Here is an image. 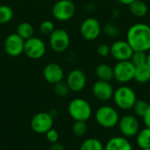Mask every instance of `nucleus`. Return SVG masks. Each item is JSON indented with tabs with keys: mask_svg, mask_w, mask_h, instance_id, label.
Masks as SVG:
<instances>
[{
	"mask_svg": "<svg viewBox=\"0 0 150 150\" xmlns=\"http://www.w3.org/2000/svg\"><path fill=\"white\" fill-rule=\"evenodd\" d=\"M134 51L148 52L150 50V25L136 23L127 32V40Z\"/></svg>",
	"mask_w": 150,
	"mask_h": 150,
	"instance_id": "f257e3e1",
	"label": "nucleus"
},
{
	"mask_svg": "<svg viewBox=\"0 0 150 150\" xmlns=\"http://www.w3.org/2000/svg\"><path fill=\"white\" fill-rule=\"evenodd\" d=\"M112 98L116 106L123 111L133 109L135 102L137 101L135 91L127 85H122L117 88L114 91Z\"/></svg>",
	"mask_w": 150,
	"mask_h": 150,
	"instance_id": "f03ea898",
	"label": "nucleus"
},
{
	"mask_svg": "<svg viewBox=\"0 0 150 150\" xmlns=\"http://www.w3.org/2000/svg\"><path fill=\"white\" fill-rule=\"evenodd\" d=\"M69 116L75 121H87L92 115V108L90 103L83 98H74L68 106Z\"/></svg>",
	"mask_w": 150,
	"mask_h": 150,
	"instance_id": "7ed1b4c3",
	"label": "nucleus"
},
{
	"mask_svg": "<svg viewBox=\"0 0 150 150\" xmlns=\"http://www.w3.org/2000/svg\"><path fill=\"white\" fill-rule=\"evenodd\" d=\"M95 119L100 127L111 129L118 126L120 115L114 107L111 105H102L96 111Z\"/></svg>",
	"mask_w": 150,
	"mask_h": 150,
	"instance_id": "20e7f679",
	"label": "nucleus"
},
{
	"mask_svg": "<svg viewBox=\"0 0 150 150\" xmlns=\"http://www.w3.org/2000/svg\"><path fill=\"white\" fill-rule=\"evenodd\" d=\"M135 66L131 61L118 62L113 67V79L120 83H127L134 80Z\"/></svg>",
	"mask_w": 150,
	"mask_h": 150,
	"instance_id": "39448f33",
	"label": "nucleus"
},
{
	"mask_svg": "<svg viewBox=\"0 0 150 150\" xmlns=\"http://www.w3.org/2000/svg\"><path fill=\"white\" fill-rule=\"evenodd\" d=\"M70 44V37L68 32L62 28L54 29L49 35V45L53 51L62 53L66 51Z\"/></svg>",
	"mask_w": 150,
	"mask_h": 150,
	"instance_id": "423d86ee",
	"label": "nucleus"
},
{
	"mask_svg": "<svg viewBox=\"0 0 150 150\" xmlns=\"http://www.w3.org/2000/svg\"><path fill=\"white\" fill-rule=\"evenodd\" d=\"M76 12V6L74 2L69 0H59L53 8L52 14L54 18L59 21H68L71 19Z\"/></svg>",
	"mask_w": 150,
	"mask_h": 150,
	"instance_id": "0eeeda50",
	"label": "nucleus"
},
{
	"mask_svg": "<svg viewBox=\"0 0 150 150\" xmlns=\"http://www.w3.org/2000/svg\"><path fill=\"white\" fill-rule=\"evenodd\" d=\"M47 50V47L45 42L38 38L32 37L26 40H25L24 46V54L30 59L38 60L44 56Z\"/></svg>",
	"mask_w": 150,
	"mask_h": 150,
	"instance_id": "6e6552de",
	"label": "nucleus"
},
{
	"mask_svg": "<svg viewBox=\"0 0 150 150\" xmlns=\"http://www.w3.org/2000/svg\"><path fill=\"white\" fill-rule=\"evenodd\" d=\"M118 127L122 136L127 139L136 136L140 131V123L137 117L131 114H127L120 118Z\"/></svg>",
	"mask_w": 150,
	"mask_h": 150,
	"instance_id": "1a4fd4ad",
	"label": "nucleus"
},
{
	"mask_svg": "<svg viewBox=\"0 0 150 150\" xmlns=\"http://www.w3.org/2000/svg\"><path fill=\"white\" fill-rule=\"evenodd\" d=\"M102 27L100 22L95 18H85L80 26V33L86 40H95L101 34Z\"/></svg>",
	"mask_w": 150,
	"mask_h": 150,
	"instance_id": "9d476101",
	"label": "nucleus"
},
{
	"mask_svg": "<svg viewBox=\"0 0 150 150\" xmlns=\"http://www.w3.org/2000/svg\"><path fill=\"white\" fill-rule=\"evenodd\" d=\"M54 117L49 112H39L31 120V127L37 134H46L53 128Z\"/></svg>",
	"mask_w": 150,
	"mask_h": 150,
	"instance_id": "9b49d317",
	"label": "nucleus"
},
{
	"mask_svg": "<svg viewBox=\"0 0 150 150\" xmlns=\"http://www.w3.org/2000/svg\"><path fill=\"white\" fill-rule=\"evenodd\" d=\"M110 47H111L110 55H112V58L115 59L117 62L129 61L134 53V50L131 47V46L128 44V42L123 40H119L114 41L110 46Z\"/></svg>",
	"mask_w": 150,
	"mask_h": 150,
	"instance_id": "f8f14e48",
	"label": "nucleus"
},
{
	"mask_svg": "<svg viewBox=\"0 0 150 150\" xmlns=\"http://www.w3.org/2000/svg\"><path fill=\"white\" fill-rule=\"evenodd\" d=\"M25 40L17 33L9 34L4 43L5 53L11 57H18L24 53Z\"/></svg>",
	"mask_w": 150,
	"mask_h": 150,
	"instance_id": "ddd939ff",
	"label": "nucleus"
},
{
	"mask_svg": "<svg viewBox=\"0 0 150 150\" xmlns=\"http://www.w3.org/2000/svg\"><path fill=\"white\" fill-rule=\"evenodd\" d=\"M66 83L71 91L79 92L84 89L87 83V77L83 71L76 69L69 73Z\"/></svg>",
	"mask_w": 150,
	"mask_h": 150,
	"instance_id": "4468645a",
	"label": "nucleus"
},
{
	"mask_svg": "<svg viewBox=\"0 0 150 150\" xmlns=\"http://www.w3.org/2000/svg\"><path fill=\"white\" fill-rule=\"evenodd\" d=\"M92 93L97 99L105 102L112 98L114 90L110 82L98 80L92 86Z\"/></svg>",
	"mask_w": 150,
	"mask_h": 150,
	"instance_id": "2eb2a0df",
	"label": "nucleus"
},
{
	"mask_svg": "<svg viewBox=\"0 0 150 150\" xmlns=\"http://www.w3.org/2000/svg\"><path fill=\"white\" fill-rule=\"evenodd\" d=\"M43 76L47 83L55 84L62 81L64 77V71L61 65L51 62L47 64L43 69Z\"/></svg>",
	"mask_w": 150,
	"mask_h": 150,
	"instance_id": "dca6fc26",
	"label": "nucleus"
},
{
	"mask_svg": "<svg viewBox=\"0 0 150 150\" xmlns=\"http://www.w3.org/2000/svg\"><path fill=\"white\" fill-rule=\"evenodd\" d=\"M105 150H133V146L124 136L112 137L105 145Z\"/></svg>",
	"mask_w": 150,
	"mask_h": 150,
	"instance_id": "f3484780",
	"label": "nucleus"
},
{
	"mask_svg": "<svg viewBox=\"0 0 150 150\" xmlns=\"http://www.w3.org/2000/svg\"><path fill=\"white\" fill-rule=\"evenodd\" d=\"M95 72L98 80L110 82L113 79V68L106 63H101L98 65Z\"/></svg>",
	"mask_w": 150,
	"mask_h": 150,
	"instance_id": "a211bd4d",
	"label": "nucleus"
},
{
	"mask_svg": "<svg viewBox=\"0 0 150 150\" xmlns=\"http://www.w3.org/2000/svg\"><path fill=\"white\" fill-rule=\"evenodd\" d=\"M128 7L132 15L136 18H142L146 16L149 11L148 4L142 0H135L131 3Z\"/></svg>",
	"mask_w": 150,
	"mask_h": 150,
	"instance_id": "6ab92c4d",
	"label": "nucleus"
},
{
	"mask_svg": "<svg viewBox=\"0 0 150 150\" xmlns=\"http://www.w3.org/2000/svg\"><path fill=\"white\" fill-rule=\"evenodd\" d=\"M139 83H146L150 81V67L147 64H143L135 68L134 78Z\"/></svg>",
	"mask_w": 150,
	"mask_h": 150,
	"instance_id": "aec40b11",
	"label": "nucleus"
},
{
	"mask_svg": "<svg viewBox=\"0 0 150 150\" xmlns=\"http://www.w3.org/2000/svg\"><path fill=\"white\" fill-rule=\"evenodd\" d=\"M136 144L141 149H150V128L144 127L140 129L136 134Z\"/></svg>",
	"mask_w": 150,
	"mask_h": 150,
	"instance_id": "412c9836",
	"label": "nucleus"
},
{
	"mask_svg": "<svg viewBox=\"0 0 150 150\" xmlns=\"http://www.w3.org/2000/svg\"><path fill=\"white\" fill-rule=\"evenodd\" d=\"M16 33L20 36L23 40H26L32 37H33L34 34V28L33 26L28 23V22H22L18 24L17 27V32Z\"/></svg>",
	"mask_w": 150,
	"mask_h": 150,
	"instance_id": "4be33fe9",
	"label": "nucleus"
},
{
	"mask_svg": "<svg viewBox=\"0 0 150 150\" xmlns=\"http://www.w3.org/2000/svg\"><path fill=\"white\" fill-rule=\"evenodd\" d=\"M79 150H105V146L98 139L88 138L83 142Z\"/></svg>",
	"mask_w": 150,
	"mask_h": 150,
	"instance_id": "5701e85b",
	"label": "nucleus"
},
{
	"mask_svg": "<svg viewBox=\"0 0 150 150\" xmlns=\"http://www.w3.org/2000/svg\"><path fill=\"white\" fill-rule=\"evenodd\" d=\"M13 18V10L7 4L0 5V25L9 23Z\"/></svg>",
	"mask_w": 150,
	"mask_h": 150,
	"instance_id": "b1692460",
	"label": "nucleus"
},
{
	"mask_svg": "<svg viewBox=\"0 0 150 150\" xmlns=\"http://www.w3.org/2000/svg\"><path fill=\"white\" fill-rule=\"evenodd\" d=\"M130 61L135 66V68L147 63V52L134 51Z\"/></svg>",
	"mask_w": 150,
	"mask_h": 150,
	"instance_id": "393cba45",
	"label": "nucleus"
},
{
	"mask_svg": "<svg viewBox=\"0 0 150 150\" xmlns=\"http://www.w3.org/2000/svg\"><path fill=\"white\" fill-rule=\"evenodd\" d=\"M149 106V105L146 101L142 100V99H137V101L135 102V104L133 107V110L134 112L135 116L140 117V118H143V116L145 115Z\"/></svg>",
	"mask_w": 150,
	"mask_h": 150,
	"instance_id": "a878e982",
	"label": "nucleus"
},
{
	"mask_svg": "<svg viewBox=\"0 0 150 150\" xmlns=\"http://www.w3.org/2000/svg\"><path fill=\"white\" fill-rule=\"evenodd\" d=\"M88 126L86 121H75L72 126V132L76 137H82L86 134Z\"/></svg>",
	"mask_w": 150,
	"mask_h": 150,
	"instance_id": "bb28decb",
	"label": "nucleus"
},
{
	"mask_svg": "<svg viewBox=\"0 0 150 150\" xmlns=\"http://www.w3.org/2000/svg\"><path fill=\"white\" fill-rule=\"evenodd\" d=\"M54 85V91L59 97H65V96H67L69 94V91H70L66 82L64 83V82L61 81V82H59V83H55Z\"/></svg>",
	"mask_w": 150,
	"mask_h": 150,
	"instance_id": "cd10ccee",
	"label": "nucleus"
},
{
	"mask_svg": "<svg viewBox=\"0 0 150 150\" xmlns=\"http://www.w3.org/2000/svg\"><path fill=\"white\" fill-rule=\"evenodd\" d=\"M40 32L43 35H50L54 31V25L50 20H44L40 25Z\"/></svg>",
	"mask_w": 150,
	"mask_h": 150,
	"instance_id": "c85d7f7f",
	"label": "nucleus"
},
{
	"mask_svg": "<svg viewBox=\"0 0 150 150\" xmlns=\"http://www.w3.org/2000/svg\"><path fill=\"white\" fill-rule=\"evenodd\" d=\"M104 32L106 35L111 36V37H116L120 34V28L112 24H108L104 27Z\"/></svg>",
	"mask_w": 150,
	"mask_h": 150,
	"instance_id": "c756f323",
	"label": "nucleus"
},
{
	"mask_svg": "<svg viewBox=\"0 0 150 150\" xmlns=\"http://www.w3.org/2000/svg\"><path fill=\"white\" fill-rule=\"evenodd\" d=\"M110 52H111V47H110V46L108 44H105V43L100 44L97 48V53L101 57L105 58V57L109 56Z\"/></svg>",
	"mask_w": 150,
	"mask_h": 150,
	"instance_id": "7c9ffc66",
	"label": "nucleus"
},
{
	"mask_svg": "<svg viewBox=\"0 0 150 150\" xmlns=\"http://www.w3.org/2000/svg\"><path fill=\"white\" fill-rule=\"evenodd\" d=\"M46 137H47V140L50 142V143H55V142H58V140H59V134L58 132L55 130V129H50L49 131H47L46 134Z\"/></svg>",
	"mask_w": 150,
	"mask_h": 150,
	"instance_id": "2f4dec72",
	"label": "nucleus"
},
{
	"mask_svg": "<svg viewBox=\"0 0 150 150\" xmlns=\"http://www.w3.org/2000/svg\"><path fill=\"white\" fill-rule=\"evenodd\" d=\"M142 119H143V122H144L145 126L147 127H149L150 128V105Z\"/></svg>",
	"mask_w": 150,
	"mask_h": 150,
	"instance_id": "473e14b6",
	"label": "nucleus"
},
{
	"mask_svg": "<svg viewBox=\"0 0 150 150\" xmlns=\"http://www.w3.org/2000/svg\"><path fill=\"white\" fill-rule=\"evenodd\" d=\"M48 150H65L64 147L59 143V142H55V143H52L51 146L49 147Z\"/></svg>",
	"mask_w": 150,
	"mask_h": 150,
	"instance_id": "72a5a7b5",
	"label": "nucleus"
},
{
	"mask_svg": "<svg viewBox=\"0 0 150 150\" xmlns=\"http://www.w3.org/2000/svg\"><path fill=\"white\" fill-rule=\"evenodd\" d=\"M120 4H124V5H129L131 3H133L134 1H135V0H118Z\"/></svg>",
	"mask_w": 150,
	"mask_h": 150,
	"instance_id": "f704fd0d",
	"label": "nucleus"
},
{
	"mask_svg": "<svg viewBox=\"0 0 150 150\" xmlns=\"http://www.w3.org/2000/svg\"><path fill=\"white\" fill-rule=\"evenodd\" d=\"M147 64H148V65L150 67V50H149V54H147Z\"/></svg>",
	"mask_w": 150,
	"mask_h": 150,
	"instance_id": "c9c22d12",
	"label": "nucleus"
},
{
	"mask_svg": "<svg viewBox=\"0 0 150 150\" xmlns=\"http://www.w3.org/2000/svg\"><path fill=\"white\" fill-rule=\"evenodd\" d=\"M142 150H150V149H142Z\"/></svg>",
	"mask_w": 150,
	"mask_h": 150,
	"instance_id": "e433bc0d",
	"label": "nucleus"
},
{
	"mask_svg": "<svg viewBox=\"0 0 150 150\" xmlns=\"http://www.w3.org/2000/svg\"><path fill=\"white\" fill-rule=\"evenodd\" d=\"M69 1H72V2H74V1H75V0H69Z\"/></svg>",
	"mask_w": 150,
	"mask_h": 150,
	"instance_id": "4c0bfd02",
	"label": "nucleus"
},
{
	"mask_svg": "<svg viewBox=\"0 0 150 150\" xmlns=\"http://www.w3.org/2000/svg\"><path fill=\"white\" fill-rule=\"evenodd\" d=\"M38 1H41V0H38Z\"/></svg>",
	"mask_w": 150,
	"mask_h": 150,
	"instance_id": "58836bf2",
	"label": "nucleus"
}]
</instances>
